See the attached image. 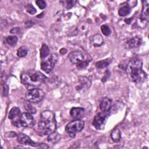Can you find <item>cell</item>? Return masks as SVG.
<instances>
[{"instance_id":"8992f818","label":"cell","mask_w":149,"mask_h":149,"mask_svg":"<svg viewBox=\"0 0 149 149\" xmlns=\"http://www.w3.org/2000/svg\"><path fill=\"white\" fill-rule=\"evenodd\" d=\"M20 110L17 107H13L9 111L8 118L12 121V124L17 127H20Z\"/></svg>"},{"instance_id":"f1b7e54d","label":"cell","mask_w":149,"mask_h":149,"mask_svg":"<svg viewBox=\"0 0 149 149\" xmlns=\"http://www.w3.org/2000/svg\"><path fill=\"white\" fill-rule=\"evenodd\" d=\"M88 63H89V61H88V60H87V61H83L82 62H81V63L77 64V68L80 69H84V68H86L87 66Z\"/></svg>"},{"instance_id":"6da1fadb","label":"cell","mask_w":149,"mask_h":149,"mask_svg":"<svg viewBox=\"0 0 149 149\" xmlns=\"http://www.w3.org/2000/svg\"><path fill=\"white\" fill-rule=\"evenodd\" d=\"M47 79V77L43 73L34 70L24 72L20 75L21 82L29 90L37 88Z\"/></svg>"},{"instance_id":"f546056e","label":"cell","mask_w":149,"mask_h":149,"mask_svg":"<svg viewBox=\"0 0 149 149\" xmlns=\"http://www.w3.org/2000/svg\"><path fill=\"white\" fill-rule=\"evenodd\" d=\"M66 6H67V8L69 9L70 8H72L74 4L76 1H66Z\"/></svg>"},{"instance_id":"7402d4cb","label":"cell","mask_w":149,"mask_h":149,"mask_svg":"<svg viewBox=\"0 0 149 149\" xmlns=\"http://www.w3.org/2000/svg\"><path fill=\"white\" fill-rule=\"evenodd\" d=\"M49 54V49L48 47L45 44H43L42 45V47L40 49V57L42 59H44L48 56Z\"/></svg>"},{"instance_id":"d4e9b609","label":"cell","mask_w":149,"mask_h":149,"mask_svg":"<svg viewBox=\"0 0 149 149\" xmlns=\"http://www.w3.org/2000/svg\"><path fill=\"white\" fill-rule=\"evenodd\" d=\"M24 107L27 110V111L28 112V113H35L36 112V109L32 106V105L30 103V102L27 101L25 104H24Z\"/></svg>"},{"instance_id":"9a60e30c","label":"cell","mask_w":149,"mask_h":149,"mask_svg":"<svg viewBox=\"0 0 149 149\" xmlns=\"http://www.w3.org/2000/svg\"><path fill=\"white\" fill-rule=\"evenodd\" d=\"M79 80L80 84L79 86L76 87V89L77 90H81L85 88L87 89L90 87L91 85V81L88 78L82 76V77H80Z\"/></svg>"},{"instance_id":"603a6c76","label":"cell","mask_w":149,"mask_h":149,"mask_svg":"<svg viewBox=\"0 0 149 149\" xmlns=\"http://www.w3.org/2000/svg\"><path fill=\"white\" fill-rule=\"evenodd\" d=\"M6 42L11 47H14L16 45L17 42V37L15 36H8L5 38Z\"/></svg>"},{"instance_id":"ffe728a7","label":"cell","mask_w":149,"mask_h":149,"mask_svg":"<svg viewBox=\"0 0 149 149\" xmlns=\"http://www.w3.org/2000/svg\"><path fill=\"white\" fill-rule=\"evenodd\" d=\"M92 44L95 47H100L103 44V38L100 34L94 36L91 40Z\"/></svg>"},{"instance_id":"836d02e7","label":"cell","mask_w":149,"mask_h":149,"mask_svg":"<svg viewBox=\"0 0 149 149\" xmlns=\"http://www.w3.org/2000/svg\"><path fill=\"white\" fill-rule=\"evenodd\" d=\"M38 147H40L41 148H48V146L44 143H40Z\"/></svg>"},{"instance_id":"44dd1931","label":"cell","mask_w":149,"mask_h":149,"mask_svg":"<svg viewBox=\"0 0 149 149\" xmlns=\"http://www.w3.org/2000/svg\"><path fill=\"white\" fill-rule=\"evenodd\" d=\"M112 62L111 59L110 58H107L104 60H101L100 61L97 62L95 63V66L98 69H102V68H104L107 66H108Z\"/></svg>"},{"instance_id":"5bb4252c","label":"cell","mask_w":149,"mask_h":149,"mask_svg":"<svg viewBox=\"0 0 149 149\" xmlns=\"http://www.w3.org/2000/svg\"><path fill=\"white\" fill-rule=\"evenodd\" d=\"M148 3L147 1H143V8L142 11L140 16V20L142 22L147 23L149 19V13H148Z\"/></svg>"},{"instance_id":"e0dca14e","label":"cell","mask_w":149,"mask_h":149,"mask_svg":"<svg viewBox=\"0 0 149 149\" xmlns=\"http://www.w3.org/2000/svg\"><path fill=\"white\" fill-rule=\"evenodd\" d=\"M61 134L59 133H58V132H56L55 131L50 133L49 134H48V141L52 144H55L57 142H58L59 141V140L61 139Z\"/></svg>"},{"instance_id":"484cf974","label":"cell","mask_w":149,"mask_h":149,"mask_svg":"<svg viewBox=\"0 0 149 149\" xmlns=\"http://www.w3.org/2000/svg\"><path fill=\"white\" fill-rule=\"evenodd\" d=\"M101 31L102 32L103 34H104L106 36H109L111 34V29L107 25L104 24V25L101 26Z\"/></svg>"},{"instance_id":"8fae6325","label":"cell","mask_w":149,"mask_h":149,"mask_svg":"<svg viewBox=\"0 0 149 149\" xmlns=\"http://www.w3.org/2000/svg\"><path fill=\"white\" fill-rule=\"evenodd\" d=\"M17 141L22 144L24 145H30L33 147H38L40 144L35 143L31 139L27 136L26 134L23 133H19L17 134Z\"/></svg>"},{"instance_id":"ac0fdd59","label":"cell","mask_w":149,"mask_h":149,"mask_svg":"<svg viewBox=\"0 0 149 149\" xmlns=\"http://www.w3.org/2000/svg\"><path fill=\"white\" fill-rule=\"evenodd\" d=\"M111 137L114 142H119L121 139V133L120 130L117 127L114 129L111 134Z\"/></svg>"},{"instance_id":"d6986e66","label":"cell","mask_w":149,"mask_h":149,"mask_svg":"<svg viewBox=\"0 0 149 149\" xmlns=\"http://www.w3.org/2000/svg\"><path fill=\"white\" fill-rule=\"evenodd\" d=\"M131 11V9L129 5H122L118 10V14L120 16H125L127 15Z\"/></svg>"},{"instance_id":"83f0119b","label":"cell","mask_w":149,"mask_h":149,"mask_svg":"<svg viewBox=\"0 0 149 149\" xmlns=\"http://www.w3.org/2000/svg\"><path fill=\"white\" fill-rule=\"evenodd\" d=\"M36 3L37 5L39 7V8L41 9H44L46 7V5H47L45 2L44 1H42V0L36 1Z\"/></svg>"},{"instance_id":"1f68e13d","label":"cell","mask_w":149,"mask_h":149,"mask_svg":"<svg viewBox=\"0 0 149 149\" xmlns=\"http://www.w3.org/2000/svg\"><path fill=\"white\" fill-rule=\"evenodd\" d=\"M33 22H32V21H31V20H29V21H27V22H26V23H25V27H26V28H29V27H30L31 26H32L33 25Z\"/></svg>"},{"instance_id":"3957f363","label":"cell","mask_w":149,"mask_h":149,"mask_svg":"<svg viewBox=\"0 0 149 149\" xmlns=\"http://www.w3.org/2000/svg\"><path fill=\"white\" fill-rule=\"evenodd\" d=\"M38 128L44 134H49L55 131L56 122L53 112L49 110L42 112L38 122Z\"/></svg>"},{"instance_id":"ba28073f","label":"cell","mask_w":149,"mask_h":149,"mask_svg":"<svg viewBox=\"0 0 149 149\" xmlns=\"http://www.w3.org/2000/svg\"><path fill=\"white\" fill-rule=\"evenodd\" d=\"M107 113L105 112H98L94 117L93 125L97 129H100L104 125L107 117Z\"/></svg>"},{"instance_id":"52a82bcc","label":"cell","mask_w":149,"mask_h":149,"mask_svg":"<svg viewBox=\"0 0 149 149\" xmlns=\"http://www.w3.org/2000/svg\"><path fill=\"white\" fill-rule=\"evenodd\" d=\"M35 120L30 113H23L20 116L21 126L24 127L31 128L35 125Z\"/></svg>"},{"instance_id":"277c9868","label":"cell","mask_w":149,"mask_h":149,"mask_svg":"<svg viewBox=\"0 0 149 149\" xmlns=\"http://www.w3.org/2000/svg\"><path fill=\"white\" fill-rule=\"evenodd\" d=\"M84 122L77 119L70 122L66 126L65 130L72 137H75L76 133L80 132L83 129Z\"/></svg>"},{"instance_id":"9c48e42d","label":"cell","mask_w":149,"mask_h":149,"mask_svg":"<svg viewBox=\"0 0 149 149\" xmlns=\"http://www.w3.org/2000/svg\"><path fill=\"white\" fill-rule=\"evenodd\" d=\"M68 58L72 63L77 65L84 61V55L80 51H74L69 54Z\"/></svg>"},{"instance_id":"7a4b0ae2","label":"cell","mask_w":149,"mask_h":149,"mask_svg":"<svg viewBox=\"0 0 149 149\" xmlns=\"http://www.w3.org/2000/svg\"><path fill=\"white\" fill-rule=\"evenodd\" d=\"M142 61L139 58H133L128 63L126 71L130 79L136 83L143 81L146 74L142 68Z\"/></svg>"},{"instance_id":"cb8c5ba5","label":"cell","mask_w":149,"mask_h":149,"mask_svg":"<svg viewBox=\"0 0 149 149\" xmlns=\"http://www.w3.org/2000/svg\"><path fill=\"white\" fill-rule=\"evenodd\" d=\"M27 50L24 47H20L17 51V55L19 57L23 58L27 55Z\"/></svg>"},{"instance_id":"4fadbf2b","label":"cell","mask_w":149,"mask_h":149,"mask_svg":"<svg viewBox=\"0 0 149 149\" xmlns=\"http://www.w3.org/2000/svg\"><path fill=\"white\" fill-rule=\"evenodd\" d=\"M141 42V39L139 37H134L128 40L126 43L125 46L126 48L132 49L139 47Z\"/></svg>"},{"instance_id":"4316f807","label":"cell","mask_w":149,"mask_h":149,"mask_svg":"<svg viewBox=\"0 0 149 149\" xmlns=\"http://www.w3.org/2000/svg\"><path fill=\"white\" fill-rule=\"evenodd\" d=\"M26 11L31 15H34L37 12L36 8L31 3H29L26 6Z\"/></svg>"},{"instance_id":"7c38bea8","label":"cell","mask_w":149,"mask_h":149,"mask_svg":"<svg viewBox=\"0 0 149 149\" xmlns=\"http://www.w3.org/2000/svg\"><path fill=\"white\" fill-rule=\"evenodd\" d=\"M112 105V100L108 98L104 97L103 98L100 104V108L102 112H109L111 108Z\"/></svg>"},{"instance_id":"2e32d148","label":"cell","mask_w":149,"mask_h":149,"mask_svg":"<svg viewBox=\"0 0 149 149\" xmlns=\"http://www.w3.org/2000/svg\"><path fill=\"white\" fill-rule=\"evenodd\" d=\"M84 112V109L81 107H73L71 109L70 111V114L71 116L74 118H77L81 117Z\"/></svg>"},{"instance_id":"30bf717a","label":"cell","mask_w":149,"mask_h":149,"mask_svg":"<svg viewBox=\"0 0 149 149\" xmlns=\"http://www.w3.org/2000/svg\"><path fill=\"white\" fill-rule=\"evenodd\" d=\"M55 59L53 56H51L47 60L44 61L41 64V68L43 71L47 73H50L54 68L55 63Z\"/></svg>"},{"instance_id":"4dcf8cb0","label":"cell","mask_w":149,"mask_h":149,"mask_svg":"<svg viewBox=\"0 0 149 149\" xmlns=\"http://www.w3.org/2000/svg\"><path fill=\"white\" fill-rule=\"evenodd\" d=\"M20 29L19 27H15L12 29L10 30V33L12 34H18V33H20Z\"/></svg>"},{"instance_id":"d6a6232c","label":"cell","mask_w":149,"mask_h":149,"mask_svg":"<svg viewBox=\"0 0 149 149\" xmlns=\"http://www.w3.org/2000/svg\"><path fill=\"white\" fill-rule=\"evenodd\" d=\"M3 93H4L5 96H6L8 95V87L5 84L4 88H3Z\"/></svg>"},{"instance_id":"5b68a950","label":"cell","mask_w":149,"mask_h":149,"mask_svg":"<svg viewBox=\"0 0 149 149\" xmlns=\"http://www.w3.org/2000/svg\"><path fill=\"white\" fill-rule=\"evenodd\" d=\"M44 97V91L38 88L29 90L25 95V98L27 101L31 103H38Z\"/></svg>"}]
</instances>
